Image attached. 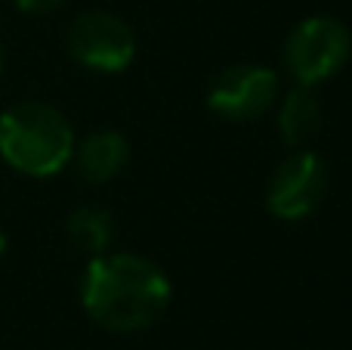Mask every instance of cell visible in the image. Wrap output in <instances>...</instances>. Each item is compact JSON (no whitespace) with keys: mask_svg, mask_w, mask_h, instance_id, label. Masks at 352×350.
<instances>
[{"mask_svg":"<svg viewBox=\"0 0 352 350\" xmlns=\"http://www.w3.org/2000/svg\"><path fill=\"white\" fill-rule=\"evenodd\" d=\"M16 3H19V10H25V12H34V16H47V12L62 10V3H65V0H16Z\"/></svg>","mask_w":352,"mask_h":350,"instance_id":"obj_10","label":"cell"},{"mask_svg":"<svg viewBox=\"0 0 352 350\" xmlns=\"http://www.w3.org/2000/svg\"><path fill=\"white\" fill-rule=\"evenodd\" d=\"M68 53L93 72H121L136 56V37L121 16L90 10L68 28Z\"/></svg>","mask_w":352,"mask_h":350,"instance_id":"obj_4","label":"cell"},{"mask_svg":"<svg viewBox=\"0 0 352 350\" xmlns=\"http://www.w3.org/2000/svg\"><path fill=\"white\" fill-rule=\"evenodd\" d=\"M352 53L349 28L334 16H309L287 34L285 65L303 87H318L346 65Z\"/></svg>","mask_w":352,"mask_h":350,"instance_id":"obj_3","label":"cell"},{"mask_svg":"<svg viewBox=\"0 0 352 350\" xmlns=\"http://www.w3.org/2000/svg\"><path fill=\"white\" fill-rule=\"evenodd\" d=\"M0 74H3V47H0Z\"/></svg>","mask_w":352,"mask_h":350,"instance_id":"obj_12","label":"cell"},{"mask_svg":"<svg viewBox=\"0 0 352 350\" xmlns=\"http://www.w3.org/2000/svg\"><path fill=\"white\" fill-rule=\"evenodd\" d=\"M278 74L269 65H229L213 78L210 90H207V105L217 112L219 118L229 121H250V118L263 115L275 105L278 99Z\"/></svg>","mask_w":352,"mask_h":350,"instance_id":"obj_6","label":"cell"},{"mask_svg":"<svg viewBox=\"0 0 352 350\" xmlns=\"http://www.w3.org/2000/svg\"><path fill=\"white\" fill-rule=\"evenodd\" d=\"M170 279L140 254H93L80 282V304L96 326L118 335L152 329L170 307Z\"/></svg>","mask_w":352,"mask_h":350,"instance_id":"obj_1","label":"cell"},{"mask_svg":"<svg viewBox=\"0 0 352 350\" xmlns=\"http://www.w3.org/2000/svg\"><path fill=\"white\" fill-rule=\"evenodd\" d=\"M324 192H328L324 161L316 152L300 149L275 167L266 186V208L278 220H303L322 205Z\"/></svg>","mask_w":352,"mask_h":350,"instance_id":"obj_5","label":"cell"},{"mask_svg":"<svg viewBox=\"0 0 352 350\" xmlns=\"http://www.w3.org/2000/svg\"><path fill=\"white\" fill-rule=\"evenodd\" d=\"M3 251H6V236L0 233V258H3Z\"/></svg>","mask_w":352,"mask_h":350,"instance_id":"obj_11","label":"cell"},{"mask_svg":"<svg viewBox=\"0 0 352 350\" xmlns=\"http://www.w3.org/2000/svg\"><path fill=\"white\" fill-rule=\"evenodd\" d=\"M68 236L72 242L87 254H102L109 248L115 227H111V214L102 208H78L68 217Z\"/></svg>","mask_w":352,"mask_h":350,"instance_id":"obj_9","label":"cell"},{"mask_svg":"<svg viewBox=\"0 0 352 350\" xmlns=\"http://www.w3.org/2000/svg\"><path fill=\"white\" fill-rule=\"evenodd\" d=\"M0 155L28 177H53L72 161L74 130L50 103H19L0 115Z\"/></svg>","mask_w":352,"mask_h":350,"instance_id":"obj_2","label":"cell"},{"mask_svg":"<svg viewBox=\"0 0 352 350\" xmlns=\"http://www.w3.org/2000/svg\"><path fill=\"white\" fill-rule=\"evenodd\" d=\"M74 161L84 180L90 183H109L127 167L130 161V146L118 130H96L90 134L80 146H74Z\"/></svg>","mask_w":352,"mask_h":350,"instance_id":"obj_7","label":"cell"},{"mask_svg":"<svg viewBox=\"0 0 352 350\" xmlns=\"http://www.w3.org/2000/svg\"><path fill=\"white\" fill-rule=\"evenodd\" d=\"M322 130V103L316 87L297 84L278 109V134L287 146H306Z\"/></svg>","mask_w":352,"mask_h":350,"instance_id":"obj_8","label":"cell"}]
</instances>
